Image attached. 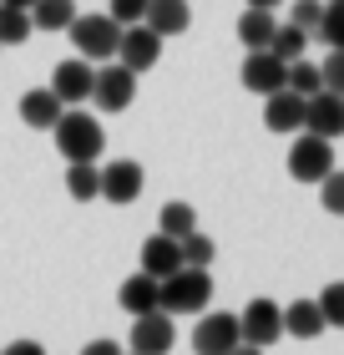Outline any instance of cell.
Masks as SVG:
<instances>
[{
    "instance_id": "1",
    "label": "cell",
    "mask_w": 344,
    "mask_h": 355,
    "mask_svg": "<svg viewBox=\"0 0 344 355\" xmlns=\"http://www.w3.org/2000/svg\"><path fill=\"white\" fill-rule=\"evenodd\" d=\"M212 300V274L208 269H177L157 284V310L162 315H203Z\"/></svg>"
},
{
    "instance_id": "2",
    "label": "cell",
    "mask_w": 344,
    "mask_h": 355,
    "mask_svg": "<svg viewBox=\"0 0 344 355\" xmlns=\"http://www.w3.org/2000/svg\"><path fill=\"white\" fill-rule=\"evenodd\" d=\"M51 132H56V148H61L66 163H96V157H102V142H107V137H102V122H96L91 112L66 107Z\"/></svg>"
},
{
    "instance_id": "3",
    "label": "cell",
    "mask_w": 344,
    "mask_h": 355,
    "mask_svg": "<svg viewBox=\"0 0 344 355\" xmlns=\"http://www.w3.org/2000/svg\"><path fill=\"white\" fill-rule=\"evenodd\" d=\"M66 31H71V46H76V56H81V61H91V67H96V61L107 67V61L117 56L122 26L111 21L107 10H96V15H76V21H71Z\"/></svg>"
},
{
    "instance_id": "4",
    "label": "cell",
    "mask_w": 344,
    "mask_h": 355,
    "mask_svg": "<svg viewBox=\"0 0 344 355\" xmlns=\"http://www.w3.org/2000/svg\"><path fill=\"white\" fill-rule=\"evenodd\" d=\"M289 173H293V183H324V178L334 173V142H324V137H293V148H289Z\"/></svg>"
},
{
    "instance_id": "5",
    "label": "cell",
    "mask_w": 344,
    "mask_h": 355,
    "mask_svg": "<svg viewBox=\"0 0 344 355\" xmlns=\"http://www.w3.org/2000/svg\"><path fill=\"white\" fill-rule=\"evenodd\" d=\"M91 102L102 112H127L137 102V76L122 67V61H107L96 67V82H91Z\"/></svg>"
},
{
    "instance_id": "6",
    "label": "cell",
    "mask_w": 344,
    "mask_h": 355,
    "mask_svg": "<svg viewBox=\"0 0 344 355\" xmlns=\"http://www.w3.org/2000/svg\"><path fill=\"white\" fill-rule=\"evenodd\" d=\"M238 335H243V345L269 350L273 340H284V310H278L273 300H253L248 310L238 315Z\"/></svg>"
},
{
    "instance_id": "7",
    "label": "cell",
    "mask_w": 344,
    "mask_h": 355,
    "mask_svg": "<svg viewBox=\"0 0 344 355\" xmlns=\"http://www.w3.org/2000/svg\"><path fill=\"white\" fill-rule=\"evenodd\" d=\"M117 61H122L132 76L152 71L157 61H162V36H157V31H147V26H127L122 41H117Z\"/></svg>"
},
{
    "instance_id": "8",
    "label": "cell",
    "mask_w": 344,
    "mask_h": 355,
    "mask_svg": "<svg viewBox=\"0 0 344 355\" xmlns=\"http://www.w3.org/2000/svg\"><path fill=\"white\" fill-rule=\"evenodd\" d=\"M304 132L324 137V142L344 137V96H334V92H314L309 96L304 102Z\"/></svg>"
},
{
    "instance_id": "9",
    "label": "cell",
    "mask_w": 344,
    "mask_h": 355,
    "mask_svg": "<svg viewBox=\"0 0 344 355\" xmlns=\"http://www.w3.org/2000/svg\"><path fill=\"white\" fill-rule=\"evenodd\" d=\"M96 173H102L96 178V198H107V203H132L142 193V168L132 163V157H117V163H107Z\"/></svg>"
},
{
    "instance_id": "10",
    "label": "cell",
    "mask_w": 344,
    "mask_h": 355,
    "mask_svg": "<svg viewBox=\"0 0 344 355\" xmlns=\"http://www.w3.org/2000/svg\"><path fill=\"white\" fill-rule=\"evenodd\" d=\"M91 82H96V67H91V61H81V56L61 61V67L51 71V92H56V102H61V107L87 102V96H91Z\"/></svg>"
},
{
    "instance_id": "11",
    "label": "cell",
    "mask_w": 344,
    "mask_h": 355,
    "mask_svg": "<svg viewBox=\"0 0 344 355\" xmlns=\"http://www.w3.org/2000/svg\"><path fill=\"white\" fill-rule=\"evenodd\" d=\"M243 340V335H238V315H203L198 320V330H192V350H198V355H228V350H233Z\"/></svg>"
},
{
    "instance_id": "12",
    "label": "cell",
    "mask_w": 344,
    "mask_h": 355,
    "mask_svg": "<svg viewBox=\"0 0 344 355\" xmlns=\"http://www.w3.org/2000/svg\"><path fill=\"white\" fill-rule=\"evenodd\" d=\"M172 340H177L172 315L152 310V315H137V320H132V355H168Z\"/></svg>"
},
{
    "instance_id": "13",
    "label": "cell",
    "mask_w": 344,
    "mask_h": 355,
    "mask_svg": "<svg viewBox=\"0 0 344 355\" xmlns=\"http://www.w3.org/2000/svg\"><path fill=\"white\" fill-rule=\"evenodd\" d=\"M284 82H289V67H284L278 56H269V51H248V61H243V87H248V92L273 96V92H284Z\"/></svg>"
},
{
    "instance_id": "14",
    "label": "cell",
    "mask_w": 344,
    "mask_h": 355,
    "mask_svg": "<svg viewBox=\"0 0 344 355\" xmlns=\"http://www.w3.org/2000/svg\"><path fill=\"white\" fill-rule=\"evenodd\" d=\"M264 127L269 132H304V96H293V92L264 96Z\"/></svg>"
},
{
    "instance_id": "15",
    "label": "cell",
    "mask_w": 344,
    "mask_h": 355,
    "mask_svg": "<svg viewBox=\"0 0 344 355\" xmlns=\"http://www.w3.org/2000/svg\"><path fill=\"white\" fill-rule=\"evenodd\" d=\"M183 269V249H177V239H168V234H152L142 244V274H152V279L162 284L168 274H177Z\"/></svg>"
},
{
    "instance_id": "16",
    "label": "cell",
    "mask_w": 344,
    "mask_h": 355,
    "mask_svg": "<svg viewBox=\"0 0 344 355\" xmlns=\"http://www.w3.org/2000/svg\"><path fill=\"white\" fill-rule=\"evenodd\" d=\"M142 26L168 41V36H183L192 26V10H188V0H147V21Z\"/></svg>"
},
{
    "instance_id": "17",
    "label": "cell",
    "mask_w": 344,
    "mask_h": 355,
    "mask_svg": "<svg viewBox=\"0 0 344 355\" xmlns=\"http://www.w3.org/2000/svg\"><path fill=\"white\" fill-rule=\"evenodd\" d=\"M61 112H66V107L56 102V92H51V87H36V92H26V96H21V122H26V127H56V122H61Z\"/></svg>"
},
{
    "instance_id": "18",
    "label": "cell",
    "mask_w": 344,
    "mask_h": 355,
    "mask_svg": "<svg viewBox=\"0 0 344 355\" xmlns=\"http://www.w3.org/2000/svg\"><path fill=\"white\" fill-rule=\"evenodd\" d=\"M117 300H122V310L132 315V320H137V315H152V310H157V279L137 269L132 279L122 284V295H117Z\"/></svg>"
},
{
    "instance_id": "19",
    "label": "cell",
    "mask_w": 344,
    "mask_h": 355,
    "mask_svg": "<svg viewBox=\"0 0 344 355\" xmlns=\"http://www.w3.org/2000/svg\"><path fill=\"white\" fill-rule=\"evenodd\" d=\"M329 325H324V315H319V304L314 300H293L289 310H284V335H299V340H314V335H324Z\"/></svg>"
},
{
    "instance_id": "20",
    "label": "cell",
    "mask_w": 344,
    "mask_h": 355,
    "mask_svg": "<svg viewBox=\"0 0 344 355\" xmlns=\"http://www.w3.org/2000/svg\"><path fill=\"white\" fill-rule=\"evenodd\" d=\"M273 31H278L273 10H243V15H238V41L248 46V51H269Z\"/></svg>"
},
{
    "instance_id": "21",
    "label": "cell",
    "mask_w": 344,
    "mask_h": 355,
    "mask_svg": "<svg viewBox=\"0 0 344 355\" xmlns=\"http://www.w3.org/2000/svg\"><path fill=\"white\" fill-rule=\"evenodd\" d=\"M76 21V0H36L30 6V26L36 31H66Z\"/></svg>"
},
{
    "instance_id": "22",
    "label": "cell",
    "mask_w": 344,
    "mask_h": 355,
    "mask_svg": "<svg viewBox=\"0 0 344 355\" xmlns=\"http://www.w3.org/2000/svg\"><path fill=\"white\" fill-rule=\"evenodd\" d=\"M192 229H198V208H192V203H162L157 234H168V239H177V244H183Z\"/></svg>"
},
{
    "instance_id": "23",
    "label": "cell",
    "mask_w": 344,
    "mask_h": 355,
    "mask_svg": "<svg viewBox=\"0 0 344 355\" xmlns=\"http://www.w3.org/2000/svg\"><path fill=\"white\" fill-rule=\"evenodd\" d=\"M304 51H309V36L299 26H278L273 31V41H269V56H278L289 67V61H304Z\"/></svg>"
},
{
    "instance_id": "24",
    "label": "cell",
    "mask_w": 344,
    "mask_h": 355,
    "mask_svg": "<svg viewBox=\"0 0 344 355\" xmlns=\"http://www.w3.org/2000/svg\"><path fill=\"white\" fill-rule=\"evenodd\" d=\"M284 92H293V96H314V92H324V76H319V67L314 61H289V82H284Z\"/></svg>"
},
{
    "instance_id": "25",
    "label": "cell",
    "mask_w": 344,
    "mask_h": 355,
    "mask_svg": "<svg viewBox=\"0 0 344 355\" xmlns=\"http://www.w3.org/2000/svg\"><path fill=\"white\" fill-rule=\"evenodd\" d=\"M177 249H183V269H208V264H212V254H218V244H212L203 229H192Z\"/></svg>"
},
{
    "instance_id": "26",
    "label": "cell",
    "mask_w": 344,
    "mask_h": 355,
    "mask_svg": "<svg viewBox=\"0 0 344 355\" xmlns=\"http://www.w3.org/2000/svg\"><path fill=\"white\" fill-rule=\"evenodd\" d=\"M96 163H66V193L76 203H87V198H96Z\"/></svg>"
},
{
    "instance_id": "27",
    "label": "cell",
    "mask_w": 344,
    "mask_h": 355,
    "mask_svg": "<svg viewBox=\"0 0 344 355\" xmlns=\"http://www.w3.org/2000/svg\"><path fill=\"white\" fill-rule=\"evenodd\" d=\"M30 31H36V26H30L26 10H6V6H0V46H21Z\"/></svg>"
},
{
    "instance_id": "28",
    "label": "cell",
    "mask_w": 344,
    "mask_h": 355,
    "mask_svg": "<svg viewBox=\"0 0 344 355\" xmlns=\"http://www.w3.org/2000/svg\"><path fill=\"white\" fill-rule=\"evenodd\" d=\"M314 304H319L324 325H334V330H344V279H334V284H324V295H319Z\"/></svg>"
},
{
    "instance_id": "29",
    "label": "cell",
    "mask_w": 344,
    "mask_h": 355,
    "mask_svg": "<svg viewBox=\"0 0 344 355\" xmlns=\"http://www.w3.org/2000/svg\"><path fill=\"white\" fill-rule=\"evenodd\" d=\"M319 21H324V0H293L289 6V26H299L304 36H314Z\"/></svg>"
},
{
    "instance_id": "30",
    "label": "cell",
    "mask_w": 344,
    "mask_h": 355,
    "mask_svg": "<svg viewBox=\"0 0 344 355\" xmlns=\"http://www.w3.org/2000/svg\"><path fill=\"white\" fill-rule=\"evenodd\" d=\"M314 36L324 46H334V51H344V6H324V21H319Z\"/></svg>"
},
{
    "instance_id": "31",
    "label": "cell",
    "mask_w": 344,
    "mask_h": 355,
    "mask_svg": "<svg viewBox=\"0 0 344 355\" xmlns=\"http://www.w3.org/2000/svg\"><path fill=\"white\" fill-rule=\"evenodd\" d=\"M107 15H111L122 31H127V26H142V21H147V0H111Z\"/></svg>"
},
{
    "instance_id": "32",
    "label": "cell",
    "mask_w": 344,
    "mask_h": 355,
    "mask_svg": "<svg viewBox=\"0 0 344 355\" xmlns=\"http://www.w3.org/2000/svg\"><path fill=\"white\" fill-rule=\"evenodd\" d=\"M319 203L329 208V214H339V218H344V173H329V178L319 183Z\"/></svg>"
},
{
    "instance_id": "33",
    "label": "cell",
    "mask_w": 344,
    "mask_h": 355,
    "mask_svg": "<svg viewBox=\"0 0 344 355\" xmlns=\"http://www.w3.org/2000/svg\"><path fill=\"white\" fill-rule=\"evenodd\" d=\"M319 76H324V92L344 96V51H329V61L319 67Z\"/></svg>"
},
{
    "instance_id": "34",
    "label": "cell",
    "mask_w": 344,
    "mask_h": 355,
    "mask_svg": "<svg viewBox=\"0 0 344 355\" xmlns=\"http://www.w3.org/2000/svg\"><path fill=\"white\" fill-rule=\"evenodd\" d=\"M0 355H46V350H41L36 340H10V345L0 350Z\"/></svg>"
},
{
    "instance_id": "35",
    "label": "cell",
    "mask_w": 344,
    "mask_h": 355,
    "mask_svg": "<svg viewBox=\"0 0 344 355\" xmlns=\"http://www.w3.org/2000/svg\"><path fill=\"white\" fill-rule=\"evenodd\" d=\"M81 355H122V345H117V340H91Z\"/></svg>"
},
{
    "instance_id": "36",
    "label": "cell",
    "mask_w": 344,
    "mask_h": 355,
    "mask_svg": "<svg viewBox=\"0 0 344 355\" xmlns=\"http://www.w3.org/2000/svg\"><path fill=\"white\" fill-rule=\"evenodd\" d=\"M0 6H6V10H26V15H30V6H36V0H0Z\"/></svg>"
},
{
    "instance_id": "37",
    "label": "cell",
    "mask_w": 344,
    "mask_h": 355,
    "mask_svg": "<svg viewBox=\"0 0 344 355\" xmlns=\"http://www.w3.org/2000/svg\"><path fill=\"white\" fill-rule=\"evenodd\" d=\"M228 355H264V350H258V345H243V340H238V345L228 350Z\"/></svg>"
},
{
    "instance_id": "38",
    "label": "cell",
    "mask_w": 344,
    "mask_h": 355,
    "mask_svg": "<svg viewBox=\"0 0 344 355\" xmlns=\"http://www.w3.org/2000/svg\"><path fill=\"white\" fill-rule=\"evenodd\" d=\"M273 6H284V0H248V10H273Z\"/></svg>"
},
{
    "instance_id": "39",
    "label": "cell",
    "mask_w": 344,
    "mask_h": 355,
    "mask_svg": "<svg viewBox=\"0 0 344 355\" xmlns=\"http://www.w3.org/2000/svg\"><path fill=\"white\" fill-rule=\"evenodd\" d=\"M329 6H344V0H329Z\"/></svg>"
},
{
    "instance_id": "40",
    "label": "cell",
    "mask_w": 344,
    "mask_h": 355,
    "mask_svg": "<svg viewBox=\"0 0 344 355\" xmlns=\"http://www.w3.org/2000/svg\"><path fill=\"white\" fill-rule=\"evenodd\" d=\"M127 355H132V350H127Z\"/></svg>"
}]
</instances>
